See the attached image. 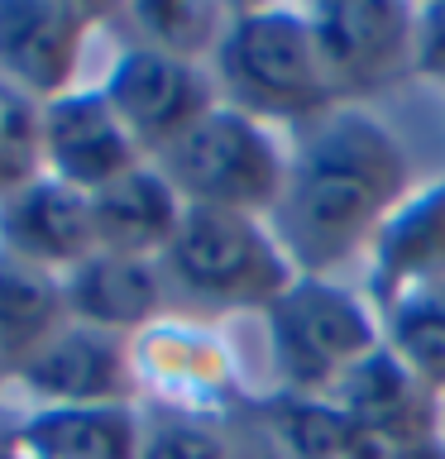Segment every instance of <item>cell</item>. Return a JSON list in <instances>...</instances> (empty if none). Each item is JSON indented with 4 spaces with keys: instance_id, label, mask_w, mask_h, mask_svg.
<instances>
[{
    "instance_id": "cell-28",
    "label": "cell",
    "mask_w": 445,
    "mask_h": 459,
    "mask_svg": "<svg viewBox=\"0 0 445 459\" xmlns=\"http://www.w3.org/2000/svg\"><path fill=\"white\" fill-rule=\"evenodd\" d=\"M5 387H10V383H5V373H0V393H5Z\"/></svg>"
},
{
    "instance_id": "cell-14",
    "label": "cell",
    "mask_w": 445,
    "mask_h": 459,
    "mask_svg": "<svg viewBox=\"0 0 445 459\" xmlns=\"http://www.w3.org/2000/svg\"><path fill=\"white\" fill-rule=\"evenodd\" d=\"M330 402L345 416H354L388 450L441 436V393H431L388 344H379L369 359H359Z\"/></svg>"
},
{
    "instance_id": "cell-3",
    "label": "cell",
    "mask_w": 445,
    "mask_h": 459,
    "mask_svg": "<svg viewBox=\"0 0 445 459\" xmlns=\"http://www.w3.org/2000/svg\"><path fill=\"white\" fill-rule=\"evenodd\" d=\"M211 77L225 106L273 129H307L321 115L340 110L326 86L307 5H230Z\"/></svg>"
},
{
    "instance_id": "cell-23",
    "label": "cell",
    "mask_w": 445,
    "mask_h": 459,
    "mask_svg": "<svg viewBox=\"0 0 445 459\" xmlns=\"http://www.w3.org/2000/svg\"><path fill=\"white\" fill-rule=\"evenodd\" d=\"M416 77L445 86V0L416 5Z\"/></svg>"
},
{
    "instance_id": "cell-6",
    "label": "cell",
    "mask_w": 445,
    "mask_h": 459,
    "mask_svg": "<svg viewBox=\"0 0 445 459\" xmlns=\"http://www.w3.org/2000/svg\"><path fill=\"white\" fill-rule=\"evenodd\" d=\"M139 378V407L196 416V421H230L254 393L240 378L235 350L225 330L192 316H163L129 340Z\"/></svg>"
},
{
    "instance_id": "cell-21",
    "label": "cell",
    "mask_w": 445,
    "mask_h": 459,
    "mask_svg": "<svg viewBox=\"0 0 445 459\" xmlns=\"http://www.w3.org/2000/svg\"><path fill=\"white\" fill-rule=\"evenodd\" d=\"M383 344L422 378L431 393L445 397V282L416 287L379 311Z\"/></svg>"
},
{
    "instance_id": "cell-19",
    "label": "cell",
    "mask_w": 445,
    "mask_h": 459,
    "mask_svg": "<svg viewBox=\"0 0 445 459\" xmlns=\"http://www.w3.org/2000/svg\"><path fill=\"white\" fill-rule=\"evenodd\" d=\"M20 430L39 459H139L144 407H34Z\"/></svg>"
},
{
    "instance_id": "cell-8",
    "label": "cell",
    "mask_w": 445,
    "mask_h": 459,
    "mask_svg": "<svg viewBox=\"0 0 445 459\" xmlns=\"http://www.w3.org/2000/svg\"><path fill=\"white\" fill-rule=\"evenodd\" d=\"M100 91L149 163L168 153L201 115L221 106V86L206 63H187V57L139 48V43H120V53L100 77Z\"/></svg>"
},
{
    "instance_id": "cell-9",
    "label": "cell",
    "mask_w": 445,
    "mask_h": 459,
    "mask_svg": "<svg viewBox=\"0 0 445 459\" xmlns=\"http://www.w3.org/2000/svg\"><path fill=\"white\" fill-rule=\"evenodd\" d=\"M110 14L115 5L86 0H0V82L39 106L77 91L86 43Z\"/></svg>"
},
{
    "instance_id": "cell-1",
    "label": "cell",
    "mask_w": 445,
    "mask_h": 459,
    "mask_svg": "<svg viewBox=\"0 0 445 459\" xmlns=\"http://www.w3.org/2000/svg\"><path fill=\"white\" fill-rule=\"evenodd\" d=\"M407 196L412 158L402 139L364 106H340L297 129L268 230L301 278H336L354 258H369Z\"/></svg>"
},
{
    "instance_id": "cell-22",
    "label": "cell",
    "mask_w": 445,
    "mask_h": 459,
    "mask_svg": "<svg viewBox=\"0 0 445 459\" xmlns=\"http://www.w3.org/2000/svg\"><path fill=\"white\" fill-rule=\"evenodd\" d=\"M139 459H235L225 421H196V416L144 407Z\"/></svg>"
},
{
    "instance_id": "cell-4",
    "label": "cell",
    "mask_w": 445,
    "mask_h": 459,
    "mask_svg": "<svg viewBox=\"0 0 445 459\" xmlns=\"http://www.w3.org/2000/svg\"><path fill=\"white\" fill-rule=\"evenodd\" d=\"M268 335L273 393L287 397H336L359 359L383 344L379 311L369 297L340 287L336 278H301L258 316Z\"/></svg>"
},
{
    "instance_id": "cell-5",
    "label": "cell",
    "mask_w": 445,
    "mask_h": 459,
    "mask_svg": "<svg viewBox=\"0 0 445 459\" xmlns=\"http://www.w3.org/2000/svg\"><path fill=\"white\" fill-rule=\"evenodd\" d=\"M287 163H292V149L278 139V129L225 100L211 115H201L168 153L153 158V168L187 206L264 215V221L283 196Z\"/></svg>"
},
{
    "instance_id": "cell-15",
    "label": "cell",
    "mask_w": 445,
    "mask_h": 459,
    "mask_svg": "<svg viewBox=\"0 0 445 459\" xmlns=\"http://www.w3.org/2000/svg\"><path fill=\"white\" fill-rule=\"evenodd\" d=\"M431 282H445V178L412 192L379 230L369 249L364 297L373 301V311H383L402 292Z\"/></svg>"
},
{
    "instance_id": "cell-11",
    "label": "cell",
    "mask_w": 445,
    "mask_h": 459,
    "mask_svg": "<svg viewBox=\"0 0 445 459\" xmlns=\"http://www.w3.org/2000/svg\"><path fill=\"white\" fill-rule=\"evenodd\" d=\"M43 172L77 192H100L115 178H125L129 168L149 163L139 153V143L129 139L120 115L110 110V100L100 86H77V91L43 100Z\"/></svg>"
},
{
    "instance_id": "cell-27",
    "label": "cell",
    "mask_w": 445,
    "mask_h": 459,
    "mask_svg": "<svg viewBox=\"0 0 445 459\" xmlns=\"http://www.w3.org/2000/svg\"><path fill=\"white\" fill-rule=\"evenodd\" d=\"M441 436H445V397H441Z\"/></svg>"
},
{
    "instance_id": "cell-13",
    "label": "cell",
    "mask_w": 445,
    "mask_h": 459,
    "mask_svg": "<svg viewBox=\"0 0 445 459\" xmlns=\"http://www.w3.org/2000/svg\"><path fill=\"white\" fill-rule=\"evenodd\" d=\"M63 301L77 325L106 330V335L135 340L139 330L172 316L158 258H125V254H92L72 273H63Z\"/></svg>"
},
{
    "instance_id": "cell-26",
    "label": "cell",
    "mask_w": 445,
    "mask_h": 459,
    "mask_svg": "<svg viewBox=\"0 0 445 459\" xmlns=\"http://www.w3.org/2000/svg\"><path fill=\"white\" fill-rule=\"evenodd\" d=\"M388 459H445V436H426V440L397 445V450H388Z\"/></svg>"
},
{
    "instance_id": "cell-2",
    "label": "cell",
    "mask_w": 445,
    "mask_h": 459,
    "mask_svg": "<svg viewBox=\"0 0 445 459\" xmlns=\"http://www.w3.org/2000/svg\"><path fill=\"white\" fill-rule=\"evenodd\" d=\"M172 316L221 325L230 316H264L297 282L292 258L264 215L187 206L178 235L158 254Z\"/></svg>"
},
{
    "instance_id": "cell-25",
    "label": "cell",
    "mask_w": 445,
    "mask_h": 459,
    "mask_svg": "<svg viewBox=\"0 0 445 459\" xmlns=\"http://www.w3.org/2000/svg\"><path fill=\"white\" fill-rule=\"evenodd\" d=\"M0 459H39L29 436L20 430V416H0Z\"/></svg>"
},
{
    "instance_id": "cell-12",
    "label": "cell",
    "mask_w": 445,
    "mask_h": 459,
    "mask_svg": "<svg viewBox=\"0 0 445 459\" xmlns=\"http://www.w3.org/2000/svg\"><path fill=\"white\" fill-rule=\"evenodd\" d=\"M0 249L63 278L96 254L92 196L39 172L20 192L0 196Z\"/></svg>"
},
{
    "instance_id": "cell-16",
    "label": "cell",
    "mask_w": 445,
    "mask_h": 459,
    "mask_svg": "<svg viewBox=\"0 0 445 459\" xmlns=\"http://www.w3.org/2000/svg\"><path fill=\"white\" fill-rule=\"evenodd\" d=\"M187 215V201L172 192V182L153 163L129 168L125 178L92 192V225L100 254L125 258H158L168 239L178 235Z\"/></svg>"
},
{
    "instance_id": "cell-10",
    "label": "cell",
    "mask_w": 445,
    "mask_h": 459,
    "mask_svg": "<svg viewBox=\"0 0 445 459\" xmlns=\"http://www.w3.org/2000/svg\"><path fill=\"white\" fill-rule=\"evenodd\" d=\"M34 407H139L135 354L125 335L92 325H63L29 364L10 378Z\"/></svg>"
},
{
    "instance_id": "cell-7",
    "label": "cell",
    "mask_w": 445,
    "mask_h": 459,
    "mask_svg": "<svg viewBox=\"0 0 445 459\" xmlns=\"http://www.w3.org/2000/svg\"><path fill=\"white\" fill-rule=\"evenodd\" d=\"M316 53L336 106L393 91L416 77V5L402 0H321L307 5Z\"/></svg>"
},
{
    "instance_id": "cell-24",
    "label": "cell",
    "mask_w": 445,
    "mask_h": 459,
    "mask_svg": "<svg viewBox=\"0 0 445 459\" xmlns=\"http://www.w3.org/2000/svg\"><path fill=\"white\" fill-rule=\"evenodd\" d=\"M225 430H230V450H235V459H287L278 445L264 436V426L249 416V402H244V411L230 416Z\"/></svg>"
},
{
    "instance_id": "cell-18",
    "label": "cell",
    "mask_w": 445,
    "mask_h": 459,
    "mask_svg": "<svg viewBox=\"0 0 445 459\" xmlns=\"http://www.w3.org/2000/svg\"><path fill=\"white\" fill-rule=\"evenodd\" d=\"M63 325H72L63 301V278L0 249V373H5V383Z\"/></svg>"
},
{
    "instance_id": "cell-17",
    "label": "cell",
    "mask_w": 445,
    "mask_h": 459,
    "mask_svg": "<svg viewBox=\"0 0 445 459\" xmlns=\"http://www.w3.org/2000/svg\"><path fill=\"white\" fill-rule=\"evenodd\" d=\"M249 416L287 459H388L354 416H345L326 397H287V393H254Z\"/></svg>"
},
{
    "instance_id": "cell-20",
    "label": "cell",
    "mask_w": 445,
    "mask_h": 459,
    "mask_svg": "<svg viewBox=\"0 0 445 459\" xmlns=\"http://www.w3.org/2000/svg\"><path fill=\"white\" fill-rule=\"evenodd\" d=\"M230 24V5L211 0H139V5H115L110 29H120L125 43L158 48L187 63H206L221 48V34Z\"/></svg>"
}]
</instances>
